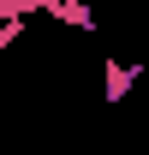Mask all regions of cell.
<instances>
[{"mask_svg": "<svg viewBox=\"0 0 149 155\" xmlns=\"http://www.w3.org/2000/svg\"><path fill=\"white\" fill-rule=\"evenodd\" d=\"M36 12H42V0H0V24H24Z\"/></svg>", "mask_w": 149, "mask_h": 155, "instance_id": "cell-3", "label": "cell"}, {"mask_svg": "<svg viewBox=\"0 0 149 155\" xmlns=\"http://www.w3.org/2000/svg\"><path fill=\"white\" fill-rule=\"evenodd\" d=\"M42 12L54 24H72V30H95V12L84 6V0H42Z\"/></svg>", "mask_w": 149, "mask_h": 155, "instance_id": "cell-1", "label": "cell"}, {"mask_svg": "<svg viewBox=\"0 0 149 155\" xmlns=\"http://www.w3.org/2000/svg\"><path fill=\"white\" fill-rule=\"evenodd\" d=\"M137 72H143V66H113V60H108V84H101V96H108V101H125L131 84H137Z\"/></svg>", "mask_w": 149, "mask_h": 155, "instance_id": "cell-2", "label": "cell"}]
</instances>
